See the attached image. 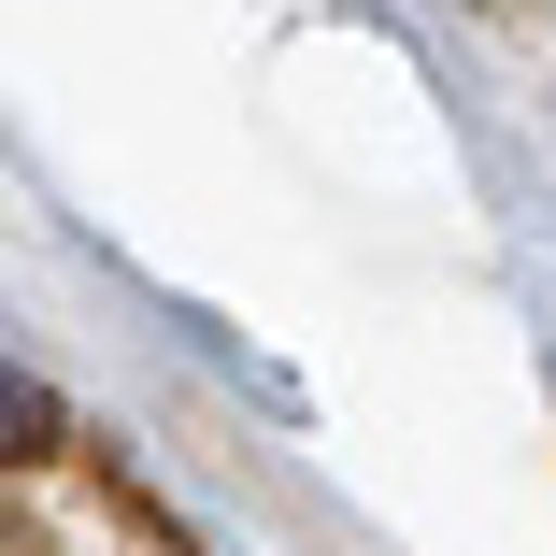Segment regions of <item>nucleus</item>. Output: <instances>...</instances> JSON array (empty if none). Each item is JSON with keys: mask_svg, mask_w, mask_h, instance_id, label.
I'll use <instances>...</instances> for the list:
<instances>
[{"mask_svg": "<svg viewBox=\"0 0 556 556\" xmlns=\"http://www.w3.org/2000/svg\"><path fill=\"white\" fill-rule=\"evenodd\" d=\"M471 15H542V0H471Z\"/></svg>", "mask_w": 556, "mask_h": 556, "instance_id": "nucleus-2", "label": "nucleus"}, {"mask_svg": "<svg viewBox=\"0 0 556 556\" xmlns=\"http://www.w3.org/2000/svg\"><path fill=\"white\" fill-rule=\"evenodd\" d=\"M43 442H58V400L29 371H0V457H43Z\"/></svg>", "mask_w": 556, "mask_h": 556, "instance_id": "nucleus-1", "label": "nucleus"}]
</instances>
